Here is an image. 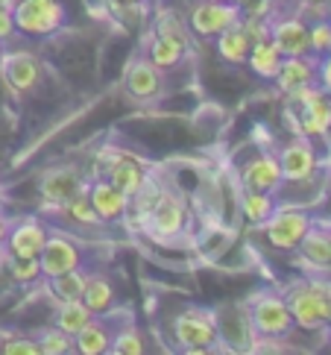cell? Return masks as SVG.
Masks as SVG:
<instances>
[{
  "label": "cell",
  "instance_id": "6da1fadb",
  "mask_svg": "<svg viewBox=\"0 0 331 355\" xmlns=\"http://www.w3.org/2000/svg\"><path fill=\"white\" fill-rule=\"evenodd\" d=\"M244 311L252 335H256L252 349H261L264 344H282V340H287L296 332L287 300L278 288H261L256 294H249L244 302Z\"/></svg>",
  "mask_w": 331,
  "mask_h": 355
},
{
  "label": "cell",
  "instance_id": "7a4b0ae2",
  "mask_svg": "<svg viewBox=\"0 0 331 355\" xmlns=\"http://www.w3.org/2000/svg\"><path fill=\"white\" fill-rule=\"evenodd\" d=\"M285 118L294 135L320 141L331 132V94L323 92L316 83L302 88V92L285 97Z\"/></svg>",
  "mask_w": 331,
  "mask_h": 355
},
{
  "label": "cell",
  "instance_id": "3957f363",
  "mask_svg": "<svg viewBox=\"0 0 331 355\" xmlns=\"http://www.w3.org/2000/svg\"><path fill=\"white\" fill-rule=\"evenodd\" d=\"M170 344L179 352H211L220 347L217 311L206 306H185L170 317Z\"/></svg>",
  "mask_w": 331,
  "mask_h": 355
},
{
  "label": "cell",
  "instance_id": "277c9868",
  "mask_svg": "<svg viewBox=\"0 0 331 355\" xmlns=\"http://www.w3.org/2000/svg\"><path fill=\"white\" fill-rule=\"evenodd\" d=\"M190 223H194V214H190L188 197L179 194L176 188H164V194L159 197V202L152 206L150 218L144 223V235H150L159 244H173L190 232Z\"/></svg>",
  "mask_w": 331,
  "mask_h": 355
},
{
  "label": "cell",
  "instance_id": "5b68a950",
  "mask_svg": "<svg viewBox=\"0 0 331 355\" xmlns=\"http://www.w3.org/2000/svg\"><path fill=\"white\" fill-rule=\"evenodd\" d=\"M85 188H88V171L76 162L50 164V168L38 173V200L53 214L76 194H85Z\"/></svg>",
  "mask_w": 331,
  "mask_h": 355
},
{
  "label": "cell",
  "instance_id": "8992f818",
  "mask_svg": "<svg viewBox=\"0 0 331 355\" xmlns=\"http://www.w3.org/2000/svg\"><path fill=\"white\" fill-rule=\"evenodd\" d=\"M12 15L21 39H53L68 24L62 0H15Z\"/></svg>",
  "mask_w": 331,
  "mask_h": 355
},
{
  "label": "cell",
  "instance_id": "52a82bcc",
  "mask_svg": "<svg viewBox=\"0 0 331 355\" xmlns=\"http://www.w3.org/2000/svg\"><path fill=\"white\" fill-rule=\"evenodd\" d=\"M282 294L287 300V309H290V317H294V326L299 332H325L328 326V311H325V302L316 291L314 279L311 276H302V279H294L282 288Z\"/></svg>",
  "mask_w": 331,
  "mask_h": 355
},
{
  "label": "cell",
  "instance_id": "ba28073f",
  "mask_svg": "<svg viewBox=\"0 0 331 355\" xmlns=\"http://www.w3.org/2000/svg\"><path fill=\"white\" fill-rule=\"evenodd\" d=\"M0 83L12 97H27L38 92L44 83V62L30 47H6L3 65H0Z\"/></svg>",
  "mask_w": 331,
  "mask_h": 355
},
{
  "label": "cell",
  "instance_id": "9c48e42d",
  "mask_svg": "<svg viewBox=\"0 0 331 355\" xmlns=\"http://www.w3.org/2000/svg\"><path fill=\"white\" fill-rule=\"evenodd\" d=\"M311 223L314 218L308 214V209L299 206V202H290V206H276V211L261 223V232L273 250L294 252L305 232L311 230Z\"/></svg>",
  "mask_w": 331,
  "mask_h": 355
},
{
  "label": "cell",
  "instance_id": "30bf717a",
  "mask_svg": "<svg viewBox=\"0 0 331 355\" xmlns=\"http://www.w3.org/2000/svg\"><path fill=\"white\" fill-rule=\"evenodd\" d=\"M276 159L282 168L285 185H308L320 173V150H316V141L305 135H294L290 141L278 144Z\"/></svg>",
  "mask_w": 331,
  "mask_h": 355
},
{
  "label": "cell",
  "instance_id": "8fae6325",
  "mask_svg": "<svg viewBox=\"0 0 331 355\" xmlns=\"http://www.w3.org/2000/svg\"><path fill=\"white\" fill-rule=\"evenodd\" d=\"M120 85H123V94L129 97L132 103H141V106L159 103V100L164 97V92H168L164 71H159L144 53H138V56H132L129 62H126Z\"/></svg>",
  "mask_w": 331,
  "mask_h": 355
},
{
  "label": "cell",
  "instance_id": "7c38bea8",
  "mask_svg": "<svg viewBox=\"0 0 331 355\" xmlns=\"http://www.w3.org/2000/svg\"><path fill=\"white\" fill-rule=\"evenodd\" d=\"M190 35L199 42H211L214 35H220L226 27L240 21V6L223 3V0H190L185 9Z\"/></svg>",
  "mask_w": 331,
  "mask_h": 355
},
{
  "label": "cell",
  "instance_id": "4fadbf2b",
  "mask_svg": "<svg viewBox=\"0 0 331 355\" xmlns=\"http://www.w3.org/2000/svg\"><path fill=\"white\" fill-rule=\"evenodd\" d=\"M47 235H50V223L42 214H18V218H9V232L0 252L15 259H38Z\"/></svg>",
  "mask_w": 331,
  "mask_h": 355
},
{
  "label": "cell",
  "instance_id": "5bb4252c",
  "mask_svg": "<svg viewBox=\"0 0 331 355\" xmlns=\"http://www.w3.org/2000/svg\"><path fill=\"white\" fill-rule=\"evenodd\" d=\"M85 261L88 259H85V247H82L80 238H73V235L62 232V230H50L42 256H38L44 279L59 276V273L73 270V268H85Z\"/></svg>",
  "mask_w": 331,
  "mask_h": 355
},
{
  "label": "cell",
  "instance_id": "9a60e30c",
  "mask_svg": "<svg viewBox=\"0 0 331 355\" xmlns=\"http://www.w3.org/2000/svg\"><path fill=\"white\" fill-rule=\"evenodd\" d=\"M240 188H252V191H264V194H278L285 188V176L278 168L276 150H258L252 159H247L238 171Z\"/></svg>",
  "mask_w": 331,
  "mask_h": 355
},
{
  "label": "cell",
  "instance_id": "2e32d148",
  "mask_svg": "<svg viewBox=\"0 0 331 355\" xmlns=\"http://www.w3.org/2000/svg\"><path fill=\"white\" fill-rule=\"evenodd\" d=\"M270 39L282 56H308L311 39H308V21L296 9L276 12L270 18Z\"/></svg>",
  "mask_w": 331,
  "mask_h": 355
},
{
  "label": "cell",
  "instance_id": "e0dca14e",
  "mask_svg": "<svg viewBox=\"0 0 331 355\" xmlns=\"http://www.w3.org/2000/svg\"><path fill=\"white\" fill-rule=\"evenodd\" d=\"M85 197L91 200L97 218L106 226L123 223L126 211H129V197H126L118 185H111L106 176H91V180H88V188H85Z\"/></svg>",
  "mask_w": 331,
  "mask_h": 355
},
{
  "label": "cell",
  "instance_id": "ac0fdd59",
  "mask_svg": "<svg viewBox=\"0 0 331 355\" xmlns=\"http://www.w3.org/2000/svg\"><path fill=\"white\" fill-rule=\"evenodd\" d=\"M294 252L308 273H331V226L314 220Z\"/></svg>",
  "mask_w": 331,
  "mask_h": 355
},
{
  "label": "cell",
  "instance_id": "d6986e66",
  "mask_svg": "<svg viewBox=\"0 0 331 355\" xmlns=\"http://www.w3.org/2000/svg\"><path fill=\"white\" fill-rule=\"evenodd\" d=\"M314 83H316V59L311 53L308 56H285L282 65L276 71V77H273L276 92L282 97L296 94Z\"/></svg>",
  "mask_w": 331,
  "mask_h": 355
},
{
  "label": "cell",
  "instance_id": "ffe728a7",
  "mask_svg": "<svg viewBox=\"0 0 331 355\" xmlns=\"http://www.w3.org/2000/svg\"><path fill=\"white\" fill-rule=\"evenodd\" d=\"M141 47H144V56L159 71H164V73L182 68V62L190 56V44H182V42H176V39H164V35H156V33H150V30L144 35Z\"/></svg>",
  "mask_w": 331,
  "mask_h": 355
},
{
  "label": "cell",
  "instance_id": "44dd1931",
  "mask_svg": "<svg viewBox=\"0 0 331 355\" xmlns=\"http://www.w3.org/2000/svg\"><path fill=\"white\" fill-rule=\"evenodd\" d=\"M111 335L114 326L109 314H94L80 332L73 335V352L80 355H109L111 352Z\"/></svg>",
  "mask_w": 331,
  "mask_h": 355
},
{
  "label": "cell",
  "instance_id": "7402d4cb",
  "mask_svg": "<svg viewBox=\"0 0 331 355\" xmlns=\"http://www.w3.org/2000/svg\"><path fill=\"white\" fill-rule=\"evenodd\" d=\"M214 53H217L220 62L232 68H244L247 65V56H249V47H252V39L249 33L244 30V24H232V27H226L220 35H214Z\"/></svg>",
  "mask_w": 331,
  "mask_h": 355
},
{
  "label": "cell",
  "instance_id": "603a6c76",
  "mask_svg": "<svg viewBox=\"0 0 331 355\" xmlns=\"http://www.w3.org/2000/svg\"><path fill=\"white\" fill-rule=\"evenodd\" d=\"M82 302L88 306L91 314H114L118 311V288L114 282L106 276V273H91L88 270V282H85V291H82Z\"/></svg>",
  "mask_w": 331,
  "mask_h": 355
},
{
  "label": "cell",
  "instance_id": "cb8c5ba5",
  "mask_svg": "<svg viewBox=\"0 0 331 355\" xmlns=\"http://www.w3.org/2000/svg\"><path fill=\"white\" fill-rule=\"evenodd\" d=\"M282 59H285V56L278 53V47L273 44V39H270V35H264V39H256V42H252L244 68H249V73H252L256 80H261V83H273L278 65H282Z\"/></svg>",
  "mask_w": 331,
  "mask_h": 355
},
{
  "label": "cell",
  "instance_id": "d4e9b609",
  "mask_svg": "<svg viewBox=\"0 0 331 355\" xmlns=\"http://www.w3.org/2000/svg\"><path fill=\"white\" fill-rule=\"evenodd\" d=\"M238 214H240V220L249 223V226H256V230H261V223L270 218V214L276 211V194H264V191H252V188H240L238 185Z\"/></svg>",
  "mask_w": 331,
  "mask_h": 355
},
{
  "label": "cell",
  "instance_id": "484cf974",
  "mask_svg": "<svg viewBox=\"0 0 331 355\" xmlns=\"http://www.w3.org/2000/svg\"><path fill=\"white\" fill-rule=\"evenodd\" d=\"M85 282H88V268H73V270L44 279L42 285L53 302H68V300H82Z\"/></svg>",
  "mask_w": 331,
  "mask_h": 355
},
{
  "label": "cell",
  "instance_id": "4316f807",
  "mask_svg": "<svg viewBox=\"0 0 331 355\" xmlns=\"http://www.w3.org/2000/svg\"><path fill=\"white\" fill-rule=\"evenodd\" d=\"M147 30H150V33H156V35H164V39H176V42H182V44H190V42H194L185 12L173 9V6L159 9L156 15H152V21H150V27H147Z\"/></svg>",
  "mask_w": 331,
  "mask_h": 355
},
{
  "label": "cell",
  "instance_id": "83f0119b",
  "mask_svg": "<svg viewBox=\"0 0 331 355\" xmlns=\"http://www.w3.org/2000/svg\"><path fill=\"white\" fill-rule=\"evenodd\" d=\"M0 268L6 270L9 282L15 288H38L44 282V273H42L38 259H15V256L0 252Z\"/></svg>",
  "mask_w": 331,
  "mask_h": 355
},
{
  "label": "cell",
  "instance_id": "f1b7e54d",
  "mask_svg": "<svg viewBox=\"0 0 331 355\" xmlns=\"http://www.w3.org/2000/svg\"><path fill=\"white\" fill-rule=\"evenodd\" d=\"M91 311H88V306L82 300H68V302H56V309L53 314H50V323H53L56 329H62L65 335H76L80 329L91 320Z\"/></svg>",
  "mask_w": 331,
  "mask_h": 355
},
{
  "label": "cell",
  "instance_id": "f546056e",
  "mask_svg": "<svg viewBox=\"0 0 331 355\" xmlns=\"http://www.w3.org/2000/svg\"><path fill=\"white\" fill-rule=\"evenodd\" d=\"M56 214H62V218H65L71 226H76V230H106V223L97 218L91 200L85 194H76L73 200H68Z\"/></svg>",
  "mask_w": 331,
  "mask_h": 355
},
{
  "label": "cell",
  "instance_id": "4dcf8cb0",
  "mask_svg": "<svg viewBox=\"0 0 331 355\" xmlns=\"http://www.w3.org/2000/svg\"><path fill=\"white\" fill-rule=\"evenodd\" d=\"M111 352L114 355H144L147 352V340L141 335V329H138L132 320H126L123 326H114Z\"/></svg>",
  "mask_w": 331,
  "mask_h": 355
},
{
  "label": "cell",
  "instance_id": "1f68e13d",
  "mask_svg": "<svg viewBox=\"0 0 331 355\" xmlns=\"http://www.w3.org/2000/svg\"><path fill=\"white\" fill-rule=\"evenodd\" d=\"M38 340V352L42 355H71L73 352V338L65 335L62 329H56L53 323L44 326L42 332H35Z\"/></svg>",
  "mask_w": 331,
  "mask_h": 355
},
{
  "label": "cell",
  "instance_id": "d6a6232c",
  "mask_svg": "<svg viewBox=\"0 0 331 355\" xmlns=\"http://www.w3.org/2000/svg\"><path fill=\"white\" fill-rule=\"evenodd\" d=\"M308 39H311V56L314 59L331 53V21L328 18L308 21Z\"/></svg>",
  "mask_w": 331,
  "mask_h": 355
},
{
  "label": "cell",
  "instance_id": "836d02e7",
  "mask_svg": "<svg viewBox=\"0 0 331 355\" xmlns=\"http://www.w3.org/2000/svg\"><path fill=\"white\" fill-rule=\"evenodd\" d=\"M0 352L3 355H38L35 335H0Z\"/></svg>",
  "mask_w": 331,
  "mask_h": 355
},
{
  "label": "cell",
  "instance_id": "e575fe53",
  "mask_svg": "<svg viewBox=\"0 0 331 355\" xmlns=\"http://www.w3.org/2000/svg\"><path fill=\"white\" fill-rule=\"evenodd\" d=\"M21 39L18 35V27H15V15H12L9 6H0V42H3L6 47H12Z\"/></svg>",
  "mask_w": 331,
  "mask_h": 355
},
{
  "label": "cell",
  "instance_id": "d590c367",
  "mask_svg": "<svg viewBox=\"0 0 331 355\" xmlns=\"http://www.w3.org/2000/svg\"><path fill=\"white\" fill-rule=\"evenodd\" d=\"M316 85L331 94V53L316 59Z\"/></svg>",
  "mask_w": 331,
  "mask_h": 355
},
{
  "label": "cell",
  "instance_id": "8d00e7d4",
  "mask_svg": "<svg viewBox=\"0 0 331 355\" xmlns=\"http://www.w3.org/2000/svg\"><path fill=\"white\" fill-rule=\"evenodd\" d=\"M6 232H9V218L6 211L0 209V250H3V241H6Z\"/></svg>",
  "mask_w": 331,
  "mask_h": 355
},
{
  "label": "cell",
  "instance_id": "74e56055",
  "mask_svg": "<svg viewBox=\"0 0 331 355\" xmlns=\"http://www.w3.org/2000/svg\"><path fill=\"white\" fill-rule=\"evenodd\" d=\"M302 6H325V0H294V9H302Z\"/></svg>",
  "mask_w": 331,
  "mask_h": 355
},
{
  "label": "cell",
  "instance_id": "f35d334b",
  "mask_svg": "<svg viewBox=\"0 0 331 355\" xmlns=\"http://www.w3.org/2000/svg\"><path fill=\"white\" fill-rule=\"evenodd\" d=\"M3 56H6V44L0 42V65H3Z\"/></svg>",
  "mask_w": 331,
  "mask_h": 355
},
{
  "label": "cell",
  "instance_id": "ab89813d",
  "mask_svg": "<svg viewBox=\"0 0 331 355\" xmlns=\"http://www.w3.org/2000/svg\"><path fill=\"white\" fill-rule=\"evenodd\" d=\"M118 3H150V0H118Z\"/></svg>",
  "mask_w": 331,
  "mask_h": 355
},
{
  "label": "cell",
  "instance_id": "60d3db41",
  "mask_svg": "<svg viewBox=\"0 0 331 355\" xmlns=\"http://www.w3.org/2000/svg\"><path fill=\"white\" fill-rule=\"evenodd\" d=\"M325 18L331 21V0H325Z\"/></svg>",
  "mask_w": 331,
  "mask_h": 355
},
{
  "label": "cell",
  "instance_id": "b9f144b4",
  "mask_svg": "<svg viewBox=\"0 0 331 355\" xmlns=\"http://www.w3.org/2000/svg\"><path fill=\"white\" fill-rule=\"evenodd\" d=\"M223 3H232V6H244V0H223Z\"/></svg>",
  "mask_w": 331,
  "mask_h": 355
},
{
  "label": "cell",
  "instance_id": "7bdbcfd3",
  "mask_svg": "<svg viewBox=\"0 0 331 355\" xmlns=\"http://www.w3.org/2000/svg\"><path fill=\"white\" fill-rule=\"evenodd\" d=\"M12 3H15V0H0V6H9V9H12Z\"/></svg>",
  "mask_w": 331,
  "mask_h": 355
},
{
  "label": "cell",
  "instance_id": "ee69618b",
  "mask_svg": "<svg viewBox=\"0 0 331 355\" xmlns=\"http://www.w3.org/2000/svg\"><path fill=\"white\" fill-rule=\"evenodd\" d=\"M0 209H3V185H0Z\"/></svg>",
  "mask_w": 331,
  "mask_h": 355
},
{
  "label": "cell",
  "instance_id": "f6af8a7d",
  "mask_svg": "<svg viewBox=\"0 0 331 355\" xmlns=\"http://www.w3.org/2000/svg\"><path fill=\"white\" fill-rule=\"evenodd\" d=\"M273 3H282V0H273Z\"/></svg>",
  "mask_w": 331,
  "mask_h": 355
}]
</instances>
